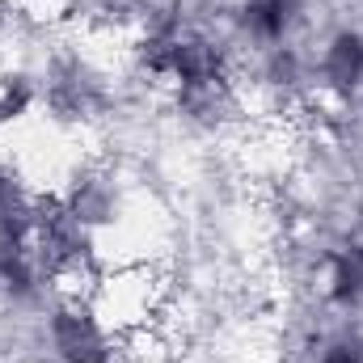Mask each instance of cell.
Segmentation results:
<instances>
[{
  "label": "cell",
  "mask_w": 363,
  "mask_h": 363,
  "mask_svg": "<svg viewBox=\"0 0 363 363\" xmlns=\"http://www.w3.org/2000/svg\"><path fill=\"white\" fill-rule=\"evenodd\" d=\"M51 338H55V351L68 363H110L106 334H101V325L93 321L85 308H64V313H55Z\"/></svg>",
  "instance_id": "1"
},
{
  "label": "cell",
  "mask_w": 363,
  "mask_h": 363,
  "mask_svg": "<svg viewBox=\"0 0 363 363\" xmlns=\"http://www.w3.org/2000/svg\"><path fill=\"white\" fill-rule=\"evenodd\" d=\"M325 81L338 93H351L363 85V34L355 30H342L334 34V43L325 47Z\"/></svg>",
  "instance_id": "2"
},
{
  "label": "cell",
  "mask_w": 363,
  "mask_h": 363,
  "mask_svg": "<svg viewBox=\"0 0 363 363\" xmlns=\"http://www.w3.org/2000/svg\"><path fill=\"white\" fill-rule=\"evenodd\" d=\"M300 17V0H250L245 4V30L262 43H279Z\"/></svg>",
  "instance_id": "3"
},
{
  "label": "cell",
  "mask_w": 363,
  "mask_h": 363,
  "mask_svg": "<svg viewBox=\"0 0 363 363\" xmlns=\"http://www.w3.org/2000/svg\"><path fill=\"white\" fill-rule=\"evenodd\" d=\"M330 296L338 304H359L363 300V250H351L334 262V279H330Z\"/></svg>",
  "instance_id": "4"
}]
</instances>
